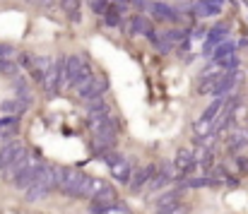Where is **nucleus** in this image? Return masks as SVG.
Here are the masks:
<instances>
[{
	"label": "nucleus",
	"instance_id": "nucleus-1",
	"mask_svg": "<svg viewBox=\"0 0 248 214\" xmlns=\"http://www.w3.org/2000/svg\"><path fill=\"white\" fill-rule=\"evenodd\" d=\"M92 63L87 61L84 53H73L65 56L63 61V79H61V89H75L78 84H82L87 77H92Z\"/></svg>",
	"mask_w": 248,
	"mask_h": 214
},
{
	"label": "nucleus",
	"instance_id": "nucleus-2",
	"mask_svg": "<svg viewBox=\"0 0 248 214\" xmlns=\"http://www.w3.org/2000/svg\"><path fill=\"white\" fill-rule=\"evenodd\" d=\"M58 171H61L58 166H39L34 183L24 190L27 193V200L29 202H36V200H44L46 195H51L58 188Z\"/></svg>",
	"mask_w": 248,
	"mask_h": 214
},
{
	"label": "nucleus",
	"instance_id": "nucleus-3",
	"mask_svg": "<svg viewBox=\"0 0 248 214\" xmlns=\"http://www.w3.org/2000/svg\"><path fill=\"white\" fill-rule=\"evenodd\" d=\"M106 89H108V82H106V77L104 75H92V77H87L82 84H78L73 92H75V96L80 99V101H94V99H101L104 94H106Z\"/></svg>",
	"mask_w": 248,
	"mask_h": 214
},
{
	"label": "nucleus",
	"instance_id": "nucleus-4",
	"mask_svg": "<svg viewBox=\"0 0 248 214\" xmlns=\"http://www.w3.org/2000/svg\"><path fill=\"white\" fill-rule=\"evenodd\" d=\"M104 156V161L111 166V176L118 181V183H128L130 181V176H133V161L128 159V156H121V154H116L113 149L111 152H104L101 154Z\"/></svg>",
	"mask_w": 248,
	"mask_h": 214
},
{
	"label": "nucleus",
	"instance_id": "nucleus-5",
	"mask_svg": "<svg viewBox=\"0 0 248 214\" xmlns=\"http://www.w3.org/2000/svg\"><path fill=\"white\" fill-rule=\"evenodd\" d=\"M82 181H84V173L80 168H61L58 171V188L56 190H61L68 198H78L80 188H82Z\"/></svg>",
	"mask_w": 248,
	"mask_h": 214
},
{
	"label": "nucleus",
	"instance_id": "nucleus-6",
	"mask_svg": "<svg viewBox=\"0 0 248 214\" xmlns=\"http://www.w3.org/2000/svg\"><path fill=\"white\" fill-rule=\"evenodd\" d=\"M63 61H65V58H56L53 65L44 72V77L39 79L41 87H44V92H46V96H53V94L61 89V79H63Z\"/></svg>",
	"mask_w": 248,
	"mask_h": 214
},
{
	"label": "nucleus",
	"instance_id": "nucleus-7",
	"mask_svg": "<svg viewBox=\"0 0 248 214\" xmlns=\"http://www.w3.org/2000/svg\"><path fill=\"white\" fill-rule=\"evenodd\" d=\"M116 200H118L116 190H113V188H108V185H104V188H101L92 200H89V214H101L106 207H111Z\"/></svg>",
	"mask_w": 248,
	"mask_h": 214
},
{
	"label": "nucleus",
	"instance_id": "nucleus-8",
	"mask_svg": "<svg viewBox=\"0 0 248 214\" xmlns=\"http://www.w3.org/2000/svg\"><path fill=\"white\" fill-rule=\"evenodd\" d=\"M222 10H224V0H195L190 7V12L200 19L217 17V15H222Z\"/></svg>",
	"mask_w": 248,
	"mask_h": 214
},
{
	"label": "nucleus",
	"instance_id": "nucleus-9",
	"mask_svg": "<svg viewBox=\"0 0 248 214\" xmlns=\"http://www.w3.org/2000/svg\"><path fill=\"white\" fill-rule=\"evenodd\" d=\"M157 173V166H142V168H135L133 171V176H130V181H128V185H130V190L133 193H142L145 188H147V183L152 181V176Z\"/></svg>",
	"mask_w": 248,
	"mask_h": 214
},
{
	"label": "nucleus",
	"instance_id": "nucleus-10",
	"mask_svg": "<svg viewBox=\"0 0 248 214\" xmlns=\"http://www.w3.org/2000/svg\"><path fill=\"white\" fill-rule=\"evenodd\" d=\"M147 12L152 15V19L157 22H178V15L173 7H169L166 2H159V0H147Z\"/></svg>",
	"mask_w": 248,
	"mask_h": 214
},
{
	"label": "nucleus",
	"instance_id": "nucleus-11",
	"mask_svg": "<svg viewBox=\"0 0 248 214\" xmlns=\"http://www.w3.org/2000/svg\"><path fill=\"white\" fill-rule=\"evenodd\" d=\"M24 152H27V147L22 142H17V140H15V142H5L0 147V171H2L5 166H10L15 159H19Z\"/></svg>",
	"mask_w": 248,
	"mask_h": 214
},
{
	"label": "nucleus",
	"instance_id": "nucleus-12",
	"mask_svg": "<svg viewBox=\"0 0 248 214\" xmlns=\"http://www.w3.org/2000/svg\"><path fill=\"white\" fill-rule=\"evenodd\" d=\"M152 31V22L145 15H133L130 22L125 24V34L128 36H147Z\"/></svg>",
	"mask_w": 248,
	"mask_h": 214
},
{
	"label": "nucleus",
	"instance_id": "nucleus-13",
	"mask_svg": "<svg viewBox=\"0 0 248 214\" xmlns=\"http://www.w3.org/2000/svg\"><path fill=\"white\" fill-rule=\"evenodd\" d=\"M227 39H229V29H227L224 24L212 27V29L207 31V39H205V46H202L205 56H210V53H212V48H215V46H219V44H222V41H227Z\"/></svg>",
	"mask_w": 248,
	"mask_h": 214
},
{
	"label": "nucleus",
	"instance_id": "nucleus-14",
	"mask_svg": "<svg viewBox=\"0 0 248 214\" xmlns=\"http://www.w3.org/2000/svg\"><path fill=\"white\" fill-rule=\"evenodd\" d=\"M36 171H39V161L34 159L22 173H17L15 178H12V183H15V188L17 190H27L31 183H34V178H36Z\"/></svg>",
	"mask_w": 248,
	"mask_h": 214
},
{
	"label": "nucleus",
	"instance_id": "nucleus-15",
	"mask_svg": "<svg viewBox=\"0 0 248 214\" xmlns=\"http://www.w3.org/2000/svg\"><path fill=\"white\" fill-rule=\"evenodd\" d=\"M34 159H36L34 154L24 152V154H22L19 159H15V161H12L10 166H5V168H2V176H5L7 181H12V178H15L17 173H22V171H24V168H27V166H29V164L34 161Z\"/></svg>",
	"mask_w": 248,
	"mask_h": 214
},
{
	"label": "nucleus",
	"instance_id": "nucleus-16",
	"mask_svg": "<svg viewBox=\"0 0 248 214\" xmlns=\"http://www.w3.org/2000/svg\"><path fill=\"white\" fill-rule=\"evenodd\" d=\"M227 144H229V149L232 152H241V149H246L248 147V128H232L229 130V135H227Z\"/></svg>",
	"mask_w": 248,
	"mask_h": 214
},
{
	"label": "nucleus",
	"instance_id": "nucleus-17",
	"mask_svg": "<svg viewBox=\"0 0 248 214\" xmlns=\"http://www.w3.org/2000/svg\"><path fill=\"white\" fill-rule=\"evenodd\" d=\"M173 166H176V171H178V173H190V168H193V149L181 147V149L176 152Z\"/></svg>",
	"mask_w": 248,
	"mask_h": 214
},
{
	"label": "nucleus",
	"instance_id": "nucleus-18",
	"mask_svg": "<svg viewBox=\"0 0 248 214\" xmlns=\"http://www.w3.org/2000/svg\"><path fill=\"white\" fill-rule=\"evenodd\" d=\"M106 183L101 181V178H92V176H84V181H82V188H80V195L78 198H87V200H92L101 188H104Z\"/></svg>",
	"mask_w": 248,
	"mask_h": 214
},
{
	"label": "nucleus",
	"instance_id": "nucleus-19",
	"mask_svg": "<svg viewBox=\"0 0 248 214\" xmlns=\"http://www.w3.org/2000/svg\"><path fill=\"white\" fill-rule=\"evenodd\" d=\"M53 61H56V58H51V56H36V58H29V63H27V65H29V70L41 79V77H44V72L53 65Z\"/></svg>",
	"mask_w": 248,
	"mask_h": 214
},
{
	"label": "nucleus",
	"instance_id": "nucleus-20",
	"mask_svg": "<svg viewBox=\"0 0 248 214\" xmlns=\"http://www.w3.org/2000/svg\"><path fill=\"white\" fill-rule=\"evenodd\" d=\"M147 39L155 44V48H157L159 53H171V51H173V44L166 39V34H159V31H155V29H152V31L147 34Z\"/></svg>",
	"mask_w": 248,
	"mask_h": 214
},
{
	"label": "nucleus",
	"instance_id": "nucleus-21",
	"mask_svg": "<svg viewBox=\"0 0 248 214\" xmlns=\"http://www.w3.org/2000/svg\"><path fill=\"white\" fill-rule=\"evenodd\" d=\"M61 7H63V12H65V17L70 19V22H80L82 19V12H80V0H61Z\"/></svg>",
	"mask_w": 248,
	"mask_h": 214
},
{
	"label": "nucleus",
	"instance_id": "nucleus-22",
	"mask_svg": "<svg viewBox=\"0 0 248 214\" xmlns=\"http://www.w3.org/2000/svg\"><path fill=\"white\" fill-rule=\"evenodd\" d=\"M224 104H227V96H217L207 108H205V113H202V121H207V123H215V118L219 116V111L224 108Z\"/></svg>",
	"mask_w": 248,
	"mask_h": 214
},
{
	"label": "nucleus",
	"instance_id": "nucleus-23",
	"mask_svg": "<svg viewBox=\"0 0 248 214\" xmlns=\"http://www.w3.org/2000/svg\"><path fill=\"white\" fill-rule=\"evenodd\" d=\"M27 106H29V104H24L22 99H12V101H2V104H0V111H2L5 116H19V113H24Z\"/></svg>",
	"mask_w": 248,
	"mask_h": 214
},
{
	"label": "nucleus",
	"instance_id": "nucleus-24",
	"mask_svg": "<svg viewBox=\"0 0 248 214\" xmlns=\"http://www.w3.org/2000/svg\"><path fill=\"white\" fill-rule=\"evenodd\" d=\"M210 185H217V181L215 178H210V176H198V178H186L183 181V185L181 188H210Z\"/></svg>",
	"mask_w": 248,
	"mask_h": 214
},
{
	"label": "nucleus",
	"instance_id": "nucleus-25",
	"mask_svg": "<svg viewBox=\"0 0 248 214\" xmlns=\"http://www.w3.org/2000/svg\"><path fill=\"white\" fill-rule=\"evenodd\" d=\"M101 17H104V22H106L108 27H118V24H121V19H123L121 10H118L116 5H111V2H108V7L104 10V15H101Z\"/></svg>",
	"mask_w": 248,
	"mask_h": 214
},
{
	"label": "nucleus",
	"instance_id": "nucleus-26",
	"mask_svg": "<svg viewBox=\"0 0 248 214\" xmlns=\"http://www.w3.org/2000/svg\"><path fill=\"white\" fill-rule=\"evenodd\" d=\"M0 75H5V77H17V75H19L17 63H12L10 58H0Z\"/></svg>",
	"mask_w": 248,
	"mask_h": 214
},
{
	"label": "nucleus",
	"instance_id": "nucleus-27",
	"mask_svg": "<svg viewBox=\"0 0 248 214\" xmlns=\"http://www.w3.org/2000/svg\"><path fill=\"white\" fill-rule=\"evenodd\" d=\"M178 198H181V193H178V190H173V193H166V195H162V198L157 200V207H159V210H162V207H169V205L178 202Z\"/></svg>",
	"mask_w": 248,
	"mask_h": 214
},
{
	"label": "nucleus",
	"instance_id": "nucleus-28",
	"mask_svg": "<svg viewBox=\"0 0 248 214\" xmlns=\"http://www.w3.org/2000/svg\"><path fill=\"white\" fill-rule=\"evenodd\" d=\"M157 214H188V207H186L183 202H173V205H169V207H162Z\"/></svg>",
	"mask_w": 248,
	"mask_h": 214
},
{
	"label": "nucleus",
	"instance_id": "nucleus-29",
	"mask_svg": "<svg viewBox=\"0 0 248 214\" xmlns=\"http://www.w3.org/2000/svg\"><path fill=\"white\" fill-rule=\"evenodd\" d=\"M87 2H89V7H92L94 15H104V10L108 7L111 0H87Z\"/></svg>",
	"mask_w": 248,
	"mask_h": 214
},
{
	"label": "nucleus",
	"instance_id": "nucleus-30",
	"mask_svg": "<svg viewBox=\"0 0 248 214\" xmlns=\"http://www.w3.org/2000/svg\"><path fill=\"white\" fill-rule=\"evenodd\" d=\"M164 34H166V39H169V41H171V44L176 46L178 41H183V39H186V34H188V31H181V29H171V31H164Z\"/></svg>",
	"mask_w": 248,
	"mask_h": 214
},
{
	"label": "nucleus",
	"instance_id": "nucleus-31",
	"mask_svg": "<svg viewBox=\"0 0 248 214\" xmlns=\"http://www.w3.org/2000/svg\"><path fill=\"white\" fill-rule=\"evenodd\" d=\"M101 214H130V212H128V207H125L123 202H118V200H116L111 207H106Z\"/></svg>",
	"mask_w": 248,
	"mask_h": 214
},
{
	"label": "nucleus",
	"instance_id": "nucleus-32",
	"mask_svg": "<svg viewBox=\"0 0 248 214\" xmlns=\"http://www.w3.org/2000/svg\"><path fill=\"white\" fill-rule=\"evenodd\" d=\"M17 125V116H5L0 118V128H15Z\"/></svg>",
	"mask_w": 248,
	"mask_h": 214
},
{
	"label": "nucleus",
	"instance_id": "nucleus-33",
	"mask_svg": "<svg viewBox=\"0 0 248 214\" xmlns=\"http://www.w3.org/2000/svg\"><path fill=\"white\" fill-rule=\"evenodd\" d=\"M15 51H12V46H7V44H0V58H10Z\"/></svg>",
	"mask_w": 248,
	"mask_h": 214
},
{
	"label": "nucleus",
	"instance_id": "nucleus-34",
	"mask_svg": "<svg viewBox=\"0 0 248 214\" xmlns=\"http://www.w3.org/2000/svg\"><path fill=\"white\" fill-rule=\"evenodd\" d=\"M239 171L248 173V159H244V156H239Z\"/></svg>",
	"mask_w": 248,
	"mask_h": 214
},
{
	"label": "nucleus",
	"instance_id": "nucleus-35",
	"mask_svg": "<svg viewBox=\"0 0 248 214\" xmlns=\"http://www.w3.org/2000/svg\"><path fill=\"white\" fill-rule=\"evenodd\" d=\"M36 5H41V7H53V0H34Z\"/></svg>",
	"mask_w": 248,
	"mask_h": 214
}]
</instances>
